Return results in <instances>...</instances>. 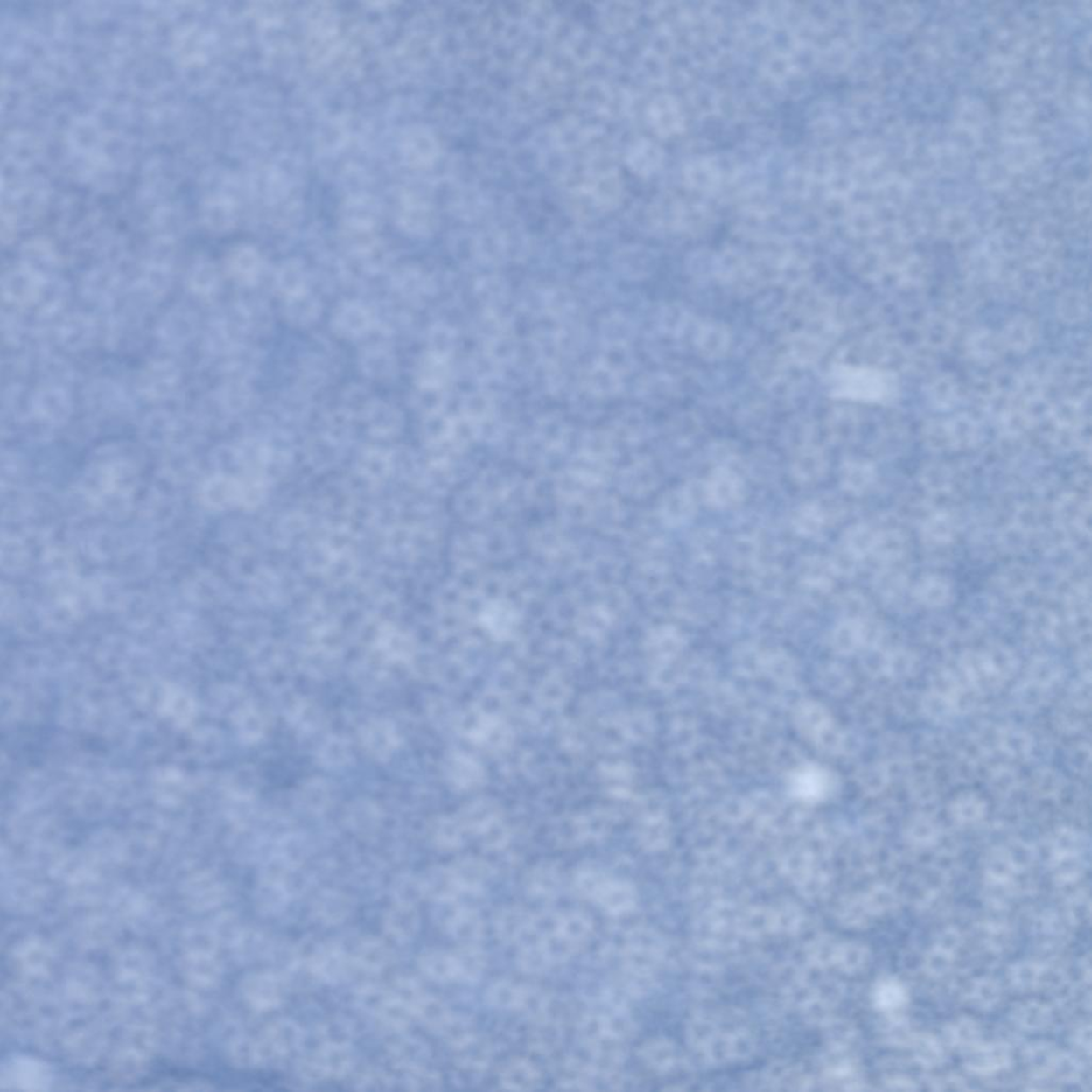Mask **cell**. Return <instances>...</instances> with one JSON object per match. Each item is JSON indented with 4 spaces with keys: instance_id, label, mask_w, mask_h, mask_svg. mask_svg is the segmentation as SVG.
<instances>
[{
    "instance_id": "1",
    "label": "cell",
    "mask_w": 1092,
    "mask_h": 1092,
    "mask_svg": "<svg viewBox=\"0 0 1092 1092\" xmlns=\"http://www.w3.org/2000/svg\"><path fill=\"white\" fill-rule=\"evenodd\" d=\"M297 1067L301 1079L307 1082L340 1080L353 1071L354 1054L348 1043H326L302 1058Z\"/></svg>"
},
{
    "instance_id": "2",
    "label": "cell",
    "mask_w": 1092,
    "mask_h": 1092,
    "mask_svg": "<svg viewBox=\"0 0 1092 1092\" xmlns=\"http://www.w3.org/2000/svg\"><path fill=\"white\" fill-rule=\"evenodd\" d=\"M304 1041V1032L294 1021L279 1018L271 1022L257 1040L261 1064L283 1060L298 1049Z\"/></svg>"
},
{
    "instance_id": "3",
    "label": "cell",
    "mask_w": 1092,
    "mask_h": 1092,
    "mask_svg": "<svg viewBox=\"0 0 1092 1092\" xmlns=\"http://www.w3.org/2000/svg\"><path fill=\"white\" fill-rule=\"evenodd\" d=\"M310 974L320 982L336 984L343 981L354 969L350 955L335 945H321L307 957L300 959Z\"/></svg>"
},
{
    "instance_id": "4",
    "label": "cell",
    "mask_w": 1092,
    "mask_h": 1092,
    "mask_svg": "<svg viewBox=\"0 0 1092 1092\" xmlns=\"http://www.w3.org/2000/svg\"><path fill=\"white\" fill-rule=\"evenodd\" d=\"M287 984L281 975L261 972L246 981L245 994L251 1006L257 1011L270 1012L279 1007L286 996Z\"/></svg>"
},
{
    "instance_id": "5",
    "label": "cell",
    "mask_w": 1092,
    "mask_h": 1092,
    "mask_svg": "<svg viewBox=\"0 0 1092 1092\" xmlns=\"http://www.w3.org/2000/svg\"><path fill=\"white\" fill-rule=\"evenodd\" d=\"M704 496L710 504L718 508H733L744 500V482L734 471L718 467L705 482Z\"/></svg>"
},
{
    "instance_id": "6",
    "label": "cell",
    "mask_w": 1092,
    "mask_h": 1092,
    "mask_svg": "<svg viewBox=\"0 0 1092 1092\" xmlns=\"http://www.w3.org/2000/svg\"><path fill=\"white\" fill-rule=\"evenodd\" d=\"M579 192L599 205H612L619 201L621 183L617 170L611 165H592L587 169L584 179L579 183Z\"/></svg>"
},
{
    "instance_id": "7",
    "label": "cell",
    "mask_w": 1092,
    "mask_h": 1092,
    "mask_svg": "<svg viewBox=\"0 0 1092 1092\" xmlns=\"http://www.w3.org/2000/svg\"><path fill=\"white\" fill-rule=\"evenodd\" d=\"M444 928L452 937L465 944H475L485 933L484 920L475 909L453 906L444 918Z\"/></svg>"
},
{
    "instance_id": "8",
    "label": "cell",
    "mask_w": 1092,
    "mask_h": 1092,
    "mask_svg": "<svg viewBox=\"0 0 1092 1092\" xmlns=\"http://www.w3.org/2000/svg\"><path fill=\"white\" fill-rule=\"evenodd\" d=\"M836 380V388L853 397L878 399L886 393V379L869 370H844Z\"/></svg>"
},
{
    "instance_id": "9",
    "label": "cell",
    "mask_w": 1092,
    "mask_h": 1092,
    "mask_svg": "<svg viewBox=\"0 0 1092 1092\" xmlns=\"http://www.w3.org/2000/svg\"><path fill=\"white\" fill-rule=\"evenodd\" d=\"M836 573L829 559L822 556H808L799 567V580L804 592L825 596L833 586Z\"/></svg>"
},
{
    "instance_id": "10",
    "label": "cell",
    "mask_w": 1092,
    "mask_h": 1092,
    "mask_svg": "<svg viewBox=\"0 0 1092 1092\" xmlns=\"http://www.w3.org/2000/svg\"><path fill=\"white\" fill-rule=\"evenodd\" d=\"M353 900L340 891L320 892L312 905V914L317 921L326 926L343 923L353 913Z\"/></svg>"
},
{
    "instance_id": "11",
    "label": "cell",
    "mask_w": 1092,
    "mask_h": 1092,
    "mask_svg": "<svg viewBox=\"0 0 1092 1092\" xmlns=\"http://www.w3.org/2000/svg\"><path fill=\"white\" fill-rule=\"evenodd\" d=\"M500 1084L507 1090H534L541 1084V1074L537 1066L526 1058H512L500 1071Z\"/></svg>"
},
{
    "instance_id": "12",
    "label": "cell",
    "mask_w": 1092,
    "mask_h": 1092,
    "mask_svg": "<svg viewBox=\"0 0 1092 1092\" xmlns=\"http://www.w3.org/2000/svg\"><path fill=\"white\" fill-rule=\"evenodd\" d=\"M531 915L523 906H504L495 915L494 929L497 938L505 943H520L530 926Z\"/></svg>"
},
{
    "instance_id": "13",
    "label": "cell",
    "mask_w": 1092,
    "mask_h": 1092,
    "mask_svg": "<svg viewBox=\"0 0 1092 1092\" xmlns=\"http://www.w3.org/2000/svg\"><path fill=\"white\" fill-rule=\"evenodd\" d=\"M419 914L416 906L395 903L383 918V928L395 940L410 941L419 929Z\"/></svg>"
},
{
    "instance_id": "14",
    "label": "cell",
    "mask_w": 1092,
    "mask_h": 1092,
    "mask_svg": "<svg viewBox=\"0 0 1092 1092\" xmlns=\"http://www.w3.org/2000/svg\"><path fill=\"white\" fill-rule=\"evenodd\" d=\"M594 900L607 914L619 916L627 914L632 909L635 901V892L627 882L609 877L606 884L598 890Z\"/></svg>"
},
{
    "instance_id": "15",
    "label": "cell",
    "mask_w": 1092,
    "mask_h": 1092,
    "mask_svg": "<svg viewBox=\"0 0 1092 1092\" xmlns=\"http://www.w3.org/2000/svg\"><path fill=\"white\" fill-rule=\"evenodd\" d=\"M354 968L362 970L365 973L382 972L391 962V950L388 945L378 939H363L354 948L353 955Z\"/></svg>"
},
{
    "instance_id": "16",
    "label": "cell",
    "mask_w": 1092,
    "mask_h": 1092,
    "mask_svg": "<svg viewBox=\"0 0 1092 1092\" xmlns=\"http://www.w3.org/2000/svg\"><path fill=\"white\" fill-rule=\"evenodd\" d=\"M418 967L432 981L447 983L459 981L455 955L444 950L429 949L418 958Z\"/></svg>"
},
{
    "instance_id": "17",
    "label": "cell",
    "mask_w": 1092,
    "mask_h": 1092,
    "mask_svg": "<svg viewBox=\"0 0 1092 1092\" xmlns=\"http://www.w3.org/2000/svg\"><path fill=\"white\" fill-rule=\"evenodd\" d=\"M827 459L821 451L806 448L792 463V476L801 485L816 484L827 471Z\"/></svg>"
},
{
    "instance_id": "18",
    "label": "cell",
    "mask_w": 1092,
    "mask_h": 1092,
    "mask_svg": "<svg viewBox=\"0 0 1092 1092\" xmlns=\"http://www.w3.org/2000/svg\"><path fill=\"white\" fill-rule=\"evenodd\" d=\"M562 874L553 864H541L528 872L525 879L526 891L539 900H548L558 893L562 886Z\"/></svg>"
},
{
    "instance_id": "19",
    "label": "cell",
    "mask_w": 1092,
    "mask_h": 1092,
    "mask_svg": "<svg viewBox=\"0 0 1092 1092\" xmlns=\"http://www.w3.org/2000/svg\"><path fill=\"white\" fill-rule=\"evenodd\" d=\"M388 1052L395 1064L406 1070L422 1066L428 1057V1049L421 1040L410 1036H399L388 1043Z\"/></svg>"
},
{
    "instance_id": "20",
    "label": "cell",
    "mask_w": 1092,
    "mask_h": 1092,
    "mask_svg": "<svg viewBox=\"0 0 1092 1092\" xmlns=\"http://www.w3.org/2000/svg\"><path fill=\"white\" fill-rule=\"evenodd\" d=\"M528 987L514 982L499 981L487 990V1001L492 1006L504 1011H522L524 1006Z\"/></svg>"
},
{
    "instance_id": "21",
    "label": "cell",
    "mask_w": 1092,
    "mask_h": 1092,
    "mask_svg": "<svg viewBox=\"0 0 1092 1092\" xmlns=\"http://www.w3.org/2000/svg\"><path fill=\"white\" fill-rule=\"evenodd\" d=\"M696 509V492L690 486L672 492L665 503V518L671 525H682L690 521Z\"/></svg>"
},
{
    "instance_id": "22",
    "label": "cell",
    "mask_w": 1092,
    "mask_h": 1092,
    "mask_svg": "<svg viewBox=\"0 0 1092 1092\" xmlns=\"http://www.w3.org/2000/svg\"><path fill=\"white\" fill-rule=\"evenodd\" d=\"M422 886L424 896H428L429 899L441 904L456 901L458 896L461 894L452 870L431 872L422 881Z\"/></svg>"
},
{
    "instance_id": "23",
    "label": "cell",
    "mask_w": 1092,
    "mask_h": 1092,
    "mask_svg": "<svg viewBox=\"0 0 1092 1092\" xmlns=\"http://www.w3.org/2000/svg\"><path fill=\"white\" fill-rule=\"evenodd\" d=\"M457 1064L462 1069L480 1071L490 1065L492 1047L489 1041L480 1036L472 1038L466 1045L456 1049Z\"/></svg>"
},
{
    "instance_id": "24",
    "label": "cell",
    "mask_w": 1092,
    "mask_h": 1092,
    "mask_svg": "<svg viewBox=\"0 0 1092 1092\" xmlns=\"http://www.w3.org/2000/svg\"><path fill=\"white\" fill-rule=\"evenodd\" d=\"M557 931L580 948L592 937L593 923L586 914L572 910L560 914Z\"/></svg>"
},
{
    "instance_id": "25",
    "label": "cell",
    "mask_w": 1092,
    "mask_h": 1092,
    "mask_svg": "<svg viewBox=\"0 0 1092 1092\" xmlns=\"http://www.w3.org/2000/svg\"><path fill=\"white\" fill-rule=\"evenodd\" d=\"M596 1076L592 1067L584 1064L577 1058H570L559 1070L558 1084L567 1090H592Z\"/></svg>"
},
{
    "instance_id": "26",
    "label": "cell",
    "mask_w": 1092,
    "mask_h": 1092,
    "mask_svg": "<svg viewBox=\"0 0 1092 1092\" xmlns=\"http://www.w3.org/2000/svg\"><path fill=\"white\" fill-rule=\"evenodd\" d=\"M563 1024L550 1021H536V1026L529 1033L531 1049L540 1054H550L558 1049L563 1040Z\"/></svg>"
},
{
    "instance_id": "27",
    "label": "cell",
    "mask_w": 1092,
    "mask_h": 1092,
    "mask_svg": "<svg viewBox=\"0 0 1092 1092\" xmlns=\"http://www.w3.org/2000/svg\"><path fill=\"white\" fill-rule=\"evenodd\" d=\"M828 523L826 512L819 501L799 507L793 518L794 529L804 537L818 535Z\"/></svg>"
},
{
    "instance_id": "28",
    "label": "cell",
    "mask_w": 1092,
    "mask_h": 1092,
    "mask_svg": "<svg viewBox=\"0 0 1092 1092\" xmlns=\"http://www.w3.org/2000/svg\"><path fill=\"white\" fill-rule=\"evenodd\" d=\"M452 872L461 893L465 892L472 893V892L480 891L489 878V870L486 865L478 860L461 861L452 867Z\"/></svg>"
},
{
    "instance_id": "29",
    "label": "cell",
    "mask_w": 1092,
    "mask_h": 1092,
    "mask_svg": "<svg viewBox=\"0 0 1092 1092\" xmlns=\"http://www.w3.org/2000/svg\"><path fill=\"white\" fill-rule=\"evenodd\" d=\"M459 981L474 982L486 967V955L475 944H465L455 953Z\"/></svg>"
},
{
    "instance_id": "30",
    "label": "cell",
    "mask_w": 1092,
    "mask_h": 1092,
    "mask_svg": "<svg viewBox=\"0 0 1092 1092\" xmlns=\"http://www.w3.org/2000/svg\"><path fill=\"white\" fill-rule=\"evenodd\" d=\"M413 1013L414 1018L436 1032L452 1015L445 1003L426 993L414 1004Z\"/></svg>"
},
{
    "instance_id": "31",
    "label": "cell",
    "mask_w": 1092,
    "mask_h": 1092,
    "mask_svg": "<svg viewBox=\"0 0 1092 1092\" xmlns=\"http://www.w3.org/2000/svg\"><path fill=\"white\" fill-rule=\"evenodd\" d=\"M291 896L292 892L290 886L265 881L260 892H257V905L265 914H276L290 903Z\"/></svg>"
},
{
    "instance_id": "32",
    "label": "cell",
    "mask_w": 1092,
    "mask_h": 1092,
    "mask_svg": "<svg viewBox=\"0 0 1092 1092\" xmlns=\"http://www.w3.org/2000/svg\"><path fill=\"white\" fill-rule=\"evenodd\" d=\"M375 1016L380 1018V1021L384 1026L392 1028V1030L402 1031L409 1026L410 1022L414 1018V1013L412 1008L407 1003L393 997L391 992H389L387 1001L379 1008Z\"/></svg>"
},
{
    "instance_id": "33",
    "label": "cell",
    "mask_w": 1092,
    "mask_h": 1092,
    "mask_svg": "<svg viewBox=\"0 0 1092 1092\" xmlns=\"http://www.w3.org/2000/svg\"><path fill=\"white\" fill-rule=\"evenodd\" d=\"M437 1032L440 1033L442 1040L455 1050L476 1036L474 1024L469 1018L453 1015L438 1028Z\"/></svg>"
},
{
    "instance_id": "34",
    "label": "cell",
    "mask_w": 1092,
    "mask_h": 1092,
    "mask_svg": "<svg viewBox=\"0 0 1092 1092\" xmlns=\"http://www.w3.org/2000/svg\"><path fill=\"white\" fill-rule=\"evenodd\" d=\"M518 962L522 971L528 974L543 973L553 965L542 944L536 941L520 943Z\"/></svg>"
},
{
    "instance_id": "35",
    "label": "cell",
    "mask_w": 1092,
    "mask_h": 1092,
    "mask_svg": "<svg viewBox=\"0 0 1092 1092\" xmlns=\"http://www.w3.org/2000/svg\"><path fill=\"white\" fill-rule=\"evenodd\" d=\"M874 480V472L865 463L848 462L841 472V484L852 494H861L869 489Z\"/></svg>"
},
{
    "instance_id": "36",
    "label": "cell",
    "mask_w": 1092,
    "mask_h": 1092,
    "mask_svg": "<svg viewBox=\"0 0 1092 1092\" xmlns=\"http://www.w3.org/2000/svg\"><path fill=\"white\" fill-rule=\"evenodd\" d=\"M760 553H762V545L758 539L745 536L736 541L733 550L734 564L740 572L747 573V578L753 570L763 563L760 560Z\"/></svg>"
},
{
    "instance_id": "37",
    "label": "cell",
    "mask_w": 1092,
    "mask_h": 1092,
    "mask_svg": "<svg viewBox=\"0 0 1092 1092\" xmlns=\"http://www.w3.org/2000/svg\"><path fill=\"white\" fill-rule=\"evenodd\" d=\"M748 579L760 592L774 594L782 588L784 574L776 564L760 563Z\"/></svg>"
},
{
    "instance_id": "38",
    "label": "cell",
    "mask_w": 1092,
    "mask_h": 1092,
    "mask_svg": "<svg viewBox=\"0 0 1092 1092\" xmlns=\"http://www.w3.org/2000/svg\"><path fill=\"white\" fill-rule=\"evenodd\" d=\"M442 1079L438 1072L427 1067L416 1066L406 1069L403 1086L410 1091H433L440 1088Z\"/></svg>"
},
{
    "instance_id": "39",
    "label": "cell",
    "mask_w": 1092,
    "mask_h": 1092,
    "mask_svg": "<svg viewBox=\"0 0 1092 1092\" xmlns=\"http://www.w3.org/2000/svg\"><path fill=\"white\" fill-rule=\"evenodd\" d=\"M393 1077L377 1068H369L355 1077L354 1088L359 1091L380 1092L394 1088Z\"/></svg>"
},
{
    "instance_id": "40",
    "label": "cell",
    "mask_w": 1092,
    "mask_h": 1092,
    "mask_svg": "<svg viewBox=\"0 0 1092 1092\" xmlns=\"http://www.w3.org/2000/svg\"><path fill=\"white\" fill-rule=\"evenodd\" d=\"M875 535L866 526L859 525L851 528L847 531L843 544L858 558H862L867 553L874 550L876 543Z\"/></svg>"
},
{
    "instance_id": "41",
    "label": "cell",
    "mask_w": 1092,
    "mask_h": 1092,
    "mask_svg": "<svg viewBox=\"0 0 1092 1092\" xmlns=\"http://www.w3.org/2000/svg\"><path fill=\"white\" fill-rule=\"evenodd\" d=\"M606 872L598 870L587 869L578 872L574 879V887L580 896L586 899L594 900L602 886L608 879Z\"/></svg>"
},
{
    "instance_id": "42",
    "label": "cell",
    "mask_w": 1092,
    "mask_h": 1092,
    "mask_svg": "<svg viewBox=\"0 0 1092 1092\" xmlns=\"http://www.w3.org/2000/svg\"><path fill=\"white\" fill-rule=\"evenodd\" d=\"M691 548L694 550L696 558L702 560V562H713L717 557V553H718V537H717L715 531L709 529L700 530L692 538Z\"/></svg>"
},
{
    "instance_id": "43",
    "label": "cell",
    "mask_w": 1092,
    "mask_h": 1092,
    "mask_svg": "<svg viewBox=\"0 0 1092 1092\" xmlns=\"http://www.w3.org/2000/svg\"><path fill=\"white\" fill-rule=\"evenodd\" d=\"M395 903L416 906L424 896L422 881L410 878L399 880L393 887Z\"/></svg>"
},
{
    "instance_id": "44",
    "label": "cell",
    "mask_w": 1092,
    "mask_h": 1092,
    "mask_svg": "<svg viewBox=\"0 0 1092 1092\" xmlns=\"http://www.w3.org/2000/svg\"><path fill=\"white\" fill-rule=\"evenodd\" d=\"M858 560H859V558H858L856 555H853L844 544H842L841 546H838L835 552H833V555L831 556V558L829 559V562H830L831 567L836 575L848 577V575H851L855 572Z\"/></svg>"
},
{
    "instance_id": "45",
    "label": "cell",
    "mask_w": 1092,
    "mask_h": 1092,
    "mask_svg": "<svg viewBox=\"0 0 1092 1092\" xmlns=\"http://www.w3.org/2000/svg\"><path fill=\"white\" fill-rule=\"evenodd\" d=\"M388 996V990L374 986H374L369 984V986L360 989L359 993V1003L360 1005L365 1009V1011L373 1012L375 1015V1013L378 1012L379 1008L382 1006V1004L387 1001Z\"/></svg>"
},
{
    "instance_id": "46",
    "label": "cell",
    "mask_w": 1092,
    "mask_h": 1092,
    "mask_svg": "<svg viewBox=\"0 0 1092 1092\" xmlns=\"http://www.w3.org/2000/svg\"><path fill=\"white\" fill-rule=\"evenodd\" d=\"M840 608L846 619L861 620L864 619L867 604L863 597L856 593H846L840 599Z\"/></svg>"
}]
</instances>
